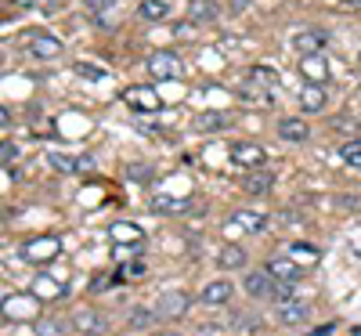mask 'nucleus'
<instances>
[{"mask_svg":"<svg viewBox=\"0 0 361 336\" xmlns=\"http://www.w3.org/2000/svg\"><path fill=\"white\" fill-rule=\"evenodd\" d=\"M58 253H62V239L58 235H37V239L22 242V260L29 264H51L58 260Z\"/></svg>","mask_w":361,"mask_h":336,"instance_id":"1","label":"nucleus"},{"mask_svg":"<svg viewBox=\"0 0 361 336\" xmlns=\"http://www.w3.org/2000/svg\"><path fill=\"white\" fill-rule=\"evenodd\" d=\"M123 102L130 109H137V112H159V105H163L156 87H127L123 90Z\"/></svg>","mask_w":361,"mask_h":336,"instance_id":"2","label":"nucleus"},{"mask_svg":"<svg viewBox=\"0 0 361 336\" xmlns=\"http://www.w3.org/2000/svg\"><path fill=\"white\" fill-rule=\"evenodd\" d=\"M180 58L177 54H170V51H156L152 58H148V73H152V80H173V76H180Z\"/></svg>","mask_w":361,"mask_h":336,"instance_id":"3","label":"nucleus"},{"mask_svg":"<svg viewBox=\"0 0 361 336\" xmlns=\"http://www.w3.org/2000/svg\"><path fill=\"white\" fill-rule=\"evenodd\" d=\"M243 289H246L253 300H264V296H275L279 279H275V275H271L267 268H264V271H250V275H246V282H243Z\"/></svg>","mask_w":361,"mask_h":336,"instance_id":"4","label":"nucleus"},{"mask_svg":"<svg viewBox=\"0 0 361 336\" xmlns=\"http://www.w3.org/2000/svg\"><path fill=\"white\" fill-rule=\"evenodd\" d=\"M325 44H329V33H325V29H300V33L293 37L296 54H322Z\"/></svg>","mask_w":361,"mask_h":336,"instance_id":"5","label":"nucleus"},{"mask_svg":"<svg viewBox=\"0 0 361 336\" xmlns=\"http://www.w3.org/2000/svg\"><path fill=\"white\" fill-rule=\"evenodd\" d=\"M47 163L62 174H90L94 170V156H62V152H51Z\"/></svg>","mask_w":361,"mask_h":336,"instance_id":"6","label":"nucleus"},{"mask_svg":"<svg viewBox=\"0 0 361 336\" xmlns=\"http://www.w3.org/2000/svg\"><path fill=\"white\" fill-rule=\"evenodd\" d=\"M185 311H188V296L180 293V289H166L156 300V315L159 318H177V315H185Z\"/></svg>","mask_w":361,"mask_h":336,"instance_id":"7","label":"nucleus"},{"mask_svg":"<svg viewBox=\"0 0 361 336\" xmlns=\"http://www.w3.org/2000/svg\"><path fill=\"white\" fill-rule=\"evenodd\" d=\"M231 163H238V167H264V148L260 145H253V141H243V145H231Z\"/></svg>","mask_w":361,"mask_h":336,"instance_id":"8","label":"nucleus"},{"mask_svg":"<svg viewBox=\"0 0 361 336\" xmlns=\"http://www.w3.org/2000/svg\"><path fill=\"white\" fill-rule=\"evenodd\" d=\"M300 73L307 76V83H322V87L329 83V62L322 54H304L300 58Z\"/></svg>","mask_w":361,"mask_h":336,"instance_id":"9","label":"nucleus"},{"mask_svg":"<svg viewBox=\"0 0 361 336\" xmlns=\"http://www.w3.org/2000/svg\"><path fill=\"white\" fill-rule=\"evenodd\" d=\"M231 228H243L250 235H260V232H267V217H264V213H257V210H238L235 217H231Z\"/></svg>","mask_w":361,"mask_h":336,"instance_id":"10","label":"nucleus"},{"mask_svg":"<svg viewBox=\"0 0 361 336\" xmlns=\"http://www.w3.org/2000/svg\"><path fill=\"white\" fill-rule=\"evenodd\" d=\"M307 304H296V300H279V308H275V318L286 322V325H300V322H307Z\"/></svg>","mask_w":361,"mask_h":336,"instance_id":"11","label":"nucleus"},{"mask_svg":"<svg viewBox=\"0 0 361 336\" xmlns=\"http://www.w3.org/2000/svg\"><path fill=\"white\" fill-rule=\"evenodd\" d=\"M279 134L296 145V141H307V138H311V127L304 124V119H296V116H282V119H279Z\"/></svg>","mask_w":361,"mask_h":336,"instance_id":"12","label":"nucleus"},{"mask_svg":"<svg viewBox=\"0 0 361 336\" xmlns=\"http://www.w3.org/2000/svg\"><path fill=\"white\" fill-rule=\"evenodd\" d=\"M25 47H29L33 58H44V62H51V58L62 54V40H54V37H33Z\"/></svg>","mask_w":361,"mask_h":336,"instance_id":"13","label":"nucleus"},{"mask_svg":"<svg viewBox=\"0 0 361 336\" xmlns=\"http://www.w3.org/2000/svg\"><path fill=\"white\" fill-rule=\"evenodd\" d=\"M231 293H235V286H231L228 279H217V282H209V286L202 289V304L217 308V304H228V300H231Z\"/></svg>","mask_w":361,"mask_h":336,"instance_id":"14","label":"nucleus"},{"mask_svg":"<svg viewBox=\"0 0 361 336\" xmlns=\"http://www.w3.org/2000/svg\"><path fill=\"white\" fill-rule=\"evenodd\" d=\"M300 109L304 112H322L325 109V87L322 83H307L300 90Z\"/></svg>","mask_w":361,"mask_h":336,"instance_id":"15","label":"nucleus"},{"mask_svg":"<svg viewBox=\"0 0 361 336\" xmlns=\"http://www.w3.org/2000/svg\"><path fill=\"white\" fill-rule=\"evenodd\" d=\"M112 242H119V246H134V242H145V232L134 221H119V224H112Z\"/></svg>","mask_w":361,"mask_h":336,"instance_id":"16","label":"nucleus"},{"mask_svg":"<svg viewBox=\"0 0 361 336\" xmlns=\"http://www.w3.org/2000/svg\"><path fill=\"white\" fill-rule=\"evenodd\" d=\"M267 271L275 275L279 282H296V279H300L296 260H286V257H271V260H267Z\"/></svg>","mask_w":361,"mask_h":336,"instance_id":"17","label":"nucleus"},{"mask_svg":"<svg viewBox=\"0 0 361 336\" xmlns=\"http://www.w3.org/2000/svg\"><path fill=\"white\" fill-rule=\"evenodd\" d=\"M271 185H275V174H271V170H267V174L257 170V174H246V177H243V188H246L250 196H260V192H267Z\"/></svg>","mask_w":361,"mask_h":336,"instance_id":"18","label":"nucleus"},{"mask_svg":"<svg viewBox=\"0 0 361 336\" xmlns=\"http://www.w3.org/2000/svg\"><path fill=\"white\" fill-rule=\"evenodd\" d=\"M137 15H141V18H148V22H159V18H166V15H170V0H141Z\"/></svg>","mask_w":361,"mask_h":336,"instance_id":"19","label":"nucleus"},{"mask_svg":"<svg viewBox=\"0 0 361 336\" xmlns=\"http://www.w3.org/2000/svg\"><path fill=\"white\" fill-rule=\"evenodd\" d=\"M217 264H221L224 271L243 268V264H246V250H243V246H224V250L217 253Z\"/></svg>","mask_w":361,"mask_h":336,"instance_id":"20","label":"nucleus"},{"mask_svg":"<svg viewBox=\"0 0 361 336\" xmlns=\"http://www.w3.org/2000/svg\"><path fill=\"white\" fill-rule=\"evenodd\" d=\"M73 325H76L80 332H90V336H98V332H105V322H102L98 315H90V311H80V315L73 318Z\"/></svg>","mask_w":361,"mask_h":336,"instance_id":"21","label":"nucleus"},{"mask_svg":"<svg viewBox=\"0 0 361 336\" xmlns=\"http://www.w3.org/2000/svg\"><path fill=\"white\" fill-rule=\"evenodd\" d=\"M340 160H343L347 167L361 170V138H350V141L340 145Z\"/></svg>","mask_w":361,"mask_h":336,"instance_id":"22","label":"nucleus"},{"mask_svg":"<svg viewBox=\"0 0 361 336\" xmlns=\"http://www.w3.org/2000/svg\"><path fill=\"white\" fill-rule=\"evenodd\" d=\"M275 69H267V66H253L250 73H246V83H257L260 90H267V87H275Z\"/></svg>","mask_w":361,"mask_h":336,"instance_id":"23","label":"nucleus"},{"mask_svg":"<svg viewBox=\"0 0 361 336\" xmlns=\"http://www.w3.org/2000/svg\"><path fill=\"white\" fill-rule=\"evenodd\" d=\"M188 18L192 22H214L217 18V8L209 4V0H192V4H188Z\"/></svg>","mask_w":361,"mask_h":336,"instance_id":"24","label":"nucleus"},{"mask_svg":"<svg viewBox=\"0 0 361 336\" xmlns=\"http://www.w3.org/2000/svg\"><path fill=\"white\" fill-rule=\"evenodd\" d=\"M224 124H228V119H224L221 112H206V116L195 119V127H199V131H217V127H224Z\"/></svg>","mask_w":361,"mask_h":336,"instance_id":"25","label":"nucleus"},{"mask_svg":"<svg viewBox=\"0 0 361 336\" xmlns=\"http://www.w3.org/2000/svg\"><path fill=\"white\" fill-rule=\"evenodd\" d=\"M73 69H76L83 80H105V76H109V69H102V66H90V62H76Z\"/></svg>","mask_w":361,"mask_h":336,"instance_id":"26","label":"nucleus"},{"mask_svg":"<svg viewBox=\"0 0 361 336\" xmlns=\"http://www.w3.org/2000/svg\"><path fill=\"white\" fill-rule=\"evenodd\" d=\"M293 257H304V264H314L318 260V250L314 246H304V242H293Z\"/></svg>","mask_w":361,"mask_h":336,"instance_id":"27","label":"nucleus"},{"mask_svg":"<svg viewBox=\"0 0 361 336\" xmlns=\"http://www.w3.org/2000/svg\"><path fill=\"white\" fill-rule=\"evenodd\" d=\"M137 250H141V242H134V246H119V242H116V246H112V257L123 260V257H134Z\"/></svg>","mask_w":361,"mask_h":336,"instance_id":"28","label":"nucleus"},{"mask_svg":"<svg viewBox=\"0 0 361 336\" xmlns=\"http://www.w3.org/2000/svg\"><path fill=\"white\" fill-rule=\"evenodd\" d=\"M148 322H152V315H148L145 308H137V311L130 315V325H137V329H148Z\"/></svg>","mask_w":361,"mask_h":336,"instance_id":"29","label":"nucleus"},{"mask_svg":"<svg viewBox=\"0 0 361 336\" xmlns=\"http://www.w3.org/2000/svg\"><path fill=\"white\" fill-rule=\"evenodd\" d=\"M37 289H40V296H58V293H62V289H58V282H51V279H40Z\"/></svg>","mask_w":361,"mask_h":336,"instance_id":"30","label":"nucleus"},{"mask_svg":"<svg viewBox=\"0 0 361 336\" xmlns=\"http://www.w3.org/2000/svg\"><path fill=\"white\" fill-rule=\"evenodd\" d=\"M15 156H18V148H15L11 141H4V145H0V163H4V167H8Z\"/></svg>","mask_w":361,"mask_h":336,"instance_id":"31","label":"nucleus"},{"mask_svg":"<svg viewBox=\"0 0 361 336\" xmlns=\"http://www.w3.org/2000/svg\"><path fill=\"white\" fill-rule=\"evenodd\" d=\"M180 206H185V203H180ZM180 206H177L173 199H166V196H159V199H156V210H163V213H173V210H180Z\"/></svg>","mask_w":361,"mask_h":336,"instance_id":"32","label":"nucleus"},{"mask_svg":"<svg viewBox=\"0 0 361 336\" xmlns=\"http://www.w3.org/2000/svg\"><path fill=\"white\" fill-rule=\"evenodd\" d=\"M87 8L90 11H105V8H112V0H87Z\"/></svg>","mask_w":361,"mask_h":336,"instance_id":"33","label":"nucleus"},{"mask_svg":"<svg viewBox=\"0 0 361 336\" xmlns=\"http://www.w3.org/2000/svg\"><path fill=\"white\" fill-rule=\"evenodd\" d=\"M37 336H58V325H54V322H44V325L37 329Z\"/></svg>","mask_w":361,"mask_h":336,"instance_id":"34","label":"nucleus"},{"mask_svg":"<svg viewBox=\"0 0 361 336\" xmlns=\"http://www.w3.org/2000/svg\"><path fill=\"white\" fill-rule=\"evenodd\" d=\"M336 332V325L329 322V325H318V329H311V336H333Z\"/></svg>","mask_w":361,"mask_h":336,"instance_id":"35","label":"nucleus"},{"mask_svg":"<svg viewBox=\"0 0 361 336\" xmlns=\"http://www.w3.org/2000/svg\"><path fill=\"white\" fill-rule=\"evenodd\" d=\"M130 181H148V170L145 167H130Z\"/></svg>","mask_w":361,"mask_h":336,"instance_id":"36","label":"nucleus"},{"mask_svg":"<svg viewBox=\"0 0 361 336\" xmlns=\"http://www.w3.org/2000/svg\"><path fill=\"white\" fill-rule=\"evenodd\" d=\"M15 4H44V0H15Z\"/></svg>","mask_w":361,"mask_h":336,"instance_id":"37","label":"nucleus"},{"mask_svg":"<svg viewBox=\"0 0 361 336\" xmlns=\"http://www.w3.org/2000/svg\"><path fill=\"white\" fill-rule=\"evenodd\" d=\"M243 4H250V0H235V8H243Z\"/></svg>","mask_w":361,"mask_h":336,"instance_id":"38","label":"nucleus"},{"mask_svg":"<svg viewBox=\"0 0 361 336\" xmlns=\"http://www.w3.org/2000/svg\"><path fill=\"white\" fill-rule=\"evenodd\" d=\"M159 336H180V332H159Z\"/></svg>","mask_w":361,"mask_h":336,"instance_id":"39","label":"nucleus"},{"mask_svg":"<svg viewBox=\"0 0 361 336\" xmlns=\"http://www.w3.org/2000/svg\"><path fill=\"white\" fill-rule=\"evenodd\" d=\"M347 4H361V0H347Z\"/></svg>","mask_w":361,"mask_h":336,"instance_id":"40","label":"nucleus"},{"mask_svg":"<svg viewBox=\"0 0 361 336\" xmlns=\"http://www.w3.org/2000/svg\"><path fill=\"white\" fill-rule=\"evenodd\" d=\"M357 62H361V54H357Z\"/></svg>","mask_w":361,"mask_h":336,"instance_id":"41","label":"nucleus"}]
</instances>
